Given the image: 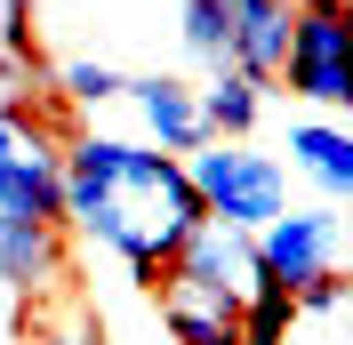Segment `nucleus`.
Segmentation results:
<instances>
[{
	"instance_id": "f257e3e1",
	"label": "nucleus",
	"mask_w": 353,
	"mask_h": 345,
	"mask_svg": "<svg viewBox=\"0 0 353 345\" xmlns=\"http://www.w3.org/2000/svg\"><path fill=\"white\" fill-rule=\"evenodd\" d=\"M57 193H65V233H81L105 257H121L137 289H161L169 257L201 225L185 152H161L145 137H105L88 121L57 152Z\"/></svg>"
},
{
	"instance_id": "f03ea898",
	"label": "nucleus",
	"mask_w": 353,
	"mask_h": 345,
	"mask_svg": "<svg viewBox=\"0 0 353 345\" xmlns=\"http://www.w3.org/2000/svg\"><path fill=\"white\" fill-rule=\"evenodd\" d=\"M185 177H193V201L209 225H233V233H257L289 209V169L273 152H257L249 137H201L185 152Z\"/></svg>"
},
{
	"instance_id": "7ed1b4c3",
	"label": "nucleus",
	"mask_w": 353,
	"mask_h": 345,
	"mask_svg": "<svg viewBox=\"0 0 353 345\" xmlns=\"http://www.w3.org/2000/svg\"><path fill=\"white\" fill-rule=\"evenodd\" d=\"M273 81H289V97H305L313 112L353 105V0H297L289 8V48Z\"/></svg>"
},
{
	"instance_id": "20e7f679",
	"label": "nucleus",
	"mask_w": 353,
	"mask_h": 345,
	"mask_svg": "<svg viewBox=\"0 0 353 345\" xmlns=\"http://www.w3.org/2000/svg\"><path fill=\"white\" fill-rule=\"evenodd\" d=\"M257 281H265L257 233H233V225H209L201 217L193 233H185V249L169 257V273H161V297L169 305H209V313H241V297Z\"/></svg>"
},
{
	"instance_id": "39448f33",
	"label": "nucleus",
	"mask_w": 353,
	"mask_h": 345,
	"mask_svg": "<svg viewBox=\"0 0 353 345\" xmlns=\"http://www.w3.org/2000/svg\"><path fill=\"white\" fill-rule=\"evenodd\" d=\"M337 249H345V225H337V201L321 209H281L273 225H257V265L273 281H313V273H337Z\"/></svg>"
},
{
	"instance_id": "423d86ee",
	"label": "nucleus",
	"mask_w": 353,
	"mask_h": 345,
	"mask_svg": "<svg viewBox=\"0 0 353 345\" xmlns=\"http://www.w3.org/2000/svg\"><path fill=\"white\" fill-rule=\"evenodd\" d=\"M65 225H48V217H8L0 209V289L8 297H48L57 281H65Z\"/></svg>"
},
{
	"instance_id": "0eeeda50",
	"label": "nucleus",
	"mask_w": 353,
	"mask_h": 345,
	"mask_svg": "<svg viewBox=\"0 0 353 345\" xmlns=\"http://www.w3.org/2000/svg\"><path fill=\"white\" fill-rule=\"evenodd\" d=\"M129 112H137V129H145V145H161V152H193L201 137V97H193V81H176V72H129Z\"/></svg>"
},
{
	"instance_id": "6e6552de",
	"label": "nucleus",
	"mask_w": 353,
	"mask_h": 345,
	"mask_svg": "<svg viewBox=\"0 0 353 345\" xmlns=\"http://www.w3.org/2000/svg\"><path fill=\"white\" fill-rule=\"evenodd\" d=\"M289 8L297 0H225V32H233L225 65L249 72V81H273L281 72V48H289Z\"/></svg>"
},
{
	"instance_id": "1a4fd4ad",
	"label": "nucleus",
	"mask_w": 353,
	"mask_h": 345,
	"mask_svg": "<svg viewBox=\"0 0 353 345\" xmlns=\"http://www.w3.org/2000/svg\"><path fill=\"white\" fill-rule=\"evenodd\" d=\"M289 169H305L313 185H321V201H353V129L337 112L297 121V129H289Z\"/></svg>"
},
{
	"instance_id": "9d476101",
	"label": "nucleus",
	"mask_w": 353,
	"mask_h": 345,
	"mask_svg": "<svg viewBox=\"0 0 353 345\" xmlns=\"http://www.w3.org/2000/svg\"><path fill=\"white\" fill-rule=\"evenodd\" d=\"M265 88H273V81H249V72L217 65L209 81L193 88V97H201V129H209V137H249L257 112H265Z\"/></svg>"
},
{
	"instance_id": "9b49d317",
	"label": "nucleus",
	"mask_w": 353,
	"mask_h": 345,
	"mask_svg": "<svg viewBox=\"0 0 353 345\" xmlns=\"http://www.w3.org/2000/svg\"><path fill=\"white\" fill-rule=\"evenodd\" d=\"M48 88H57L72 112H97V105H112V97L129 88V72L112 65V57H57V65H48Z\"/></svg>"
},
{
	"instance_id": "f8f14e48",
	"label": "nucleus",
	"mask_w": 353,
	"mask_h": 345,
	"mask_svg": "<svg viewBox=\"0 0 353 345\" xmlns=\"http://www.w3.org/2000/svg\"><path fill=\"white\" fill-rule=\"evenodd\" d=\"M289 322H297V297H289V281L265 273L233 313V345H289Z\"/></svg>"
},
{
	"instance_id": "ddd939ff",
	"label": "nucleus",
	"mask_w": 353,
	"mask_h": 345,
	"mask_svg": "<svg viewBox=\"0 0 353 345\" xmlns=\"http://www.w3.org/2000/svg\"><path fill=\"white\" fill-rule=\"evenodd\" d=\"M176 41H185V57H193V65L217 72L225 48H233V32H225V0H176Z\"/></svg>"
},
{
	"instance_id": "4468645a",
	"label": "nucleus",
	"mask_w": 353,
	"mask_h": 345,
	"mask_svg": "<svg viewBox=\"0 0 353 345\" xmlns=\"http://www.w3.org/2000/svg\"><path fill=\"white\" fill-rule=\"evenodd\" d=\"M161 322L176 345H233V313H209V305H169L161 297Z\"/></svg>"
},
{
	"instance_id": "2eb2a0df",
	"label": "nucleus",
	"mask_w": 353,
	"mask_h": 345,
	"mask_svg": "<svg viewBox=\"0 0 353 345\" xmlns=\"http://www.w3.org/2000/svg\"><path fill=\"white\" fill-rule=\"evenodd\" d=\"M289 297H297V313H337V305H345V273H313V281H297Z\"/></svg>"
},
{
	"instance_id": "dca6fc26",
	"label": "nucleus",
	"mask_w": 353,
	"mask_h": 345,
	"mask_svg": "<svg viewBox=\"0 0 353 345\" xmlns=\"http://www.w3.org/2000/svg\"><path fill=\"white\" fill-rule=\"evenodd\" d=\"M32 345H105V329L88 322V313H72V322H57V329H41Z\"/></svg>"
}]
</instances>
